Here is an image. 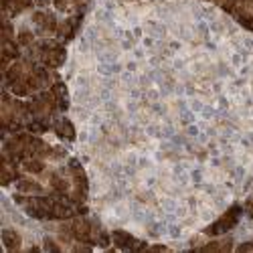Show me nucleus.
<instances>
[{"instance_id":"10","label":"nucleus","mask_w":253,"mask_h":253,"mask_svg":"<svg viewBox=\"0 0 253 253\" xmlns=\"http://www.w3.org/2000/svg\"><path fill=\"white\" fill-rule=\"evenodd\" d=\"M243 29L253 33V0H211Z\"/></svg>"},{"instance_id":"7","label":"nucleus","mask_w":253,"mask_h":253,"mask_svg":"<svg viewBox=\"0 0 253 253\" xmlns=\"http://www.w3.org/2000/svg\"><path fill=\"white\" fill-rule=\"evenodd\" d=\"M23 55L41 63L49 69H59L63 67V63L67 59V47L65 43H61L59 39H41L37 37L31 45H27L23 49Z\"/></svg>"},{"instance_id":"1","label":"nucleus","mask_w":253,"mask_h":253,"mask_svg":"<svg viewBox=\"0 0 253 253\" xmlns=\"http://www.w3.org/2000/svg\"><path fill=\"white\" fill-rule=\"evenodd\" d=\"M2 85L6 91H10L16 97H31L39 91L49 89L55 81H59V75L55 69H49L41 63L20 57L14 63H10V67L2 71Z\"/></svg>"},{"instance_id":"6","label":"nucleus","mask_w":253,"mask_h":253,"mask_svg":"<svg viewBox=\"0 0 253 253\" xmlns=\"http://www.w3.org/2000/svg\"><path fill=\"white\" fill-rule=\"evenodd\" d=\"M57 239L69 241L67 249L91 251L93 247H101V249L108 247L112 243V233H108L99 221L89 219L85 215H77L73 219L61 221Z\"/></svg>"},{"instance_id":"12","label":"nucleus","mask_w":253,"mask_h":253,"mask_svg":"<svg viewBox=\"0 0 253 253\" xmlns=\"http://www.w3.org/2000/svg\"><path fill=\"white\" fill-rule=\"evenodd\" d=\"M51 6L61 16H85L87 8L91 6V0H53Z\"/></svg>"},{"instance_id":"15","label":"nucleus","mask_w":253,"mask_h":253,"mask_svg":"<svg viewBox=\"0 0 253 253\" xmlns=\"http://www.w3.org/2000/svg\"><path fill=\"white\" fill-rule=\"evenodd\" d=\"M53 134L59 138V140H67V142H75L77 138V132H75V126L69 118L61 116L55 124H53Z\"/></svg>"},{"instance_id":"13","label":"nucleus","mask_w":253,"mask_h":253,"mask_svg":"<svg viewBox=\"0 0 253 253\" xmlns=\"http://www.w3.org/2000/svg\"><path fill=\"white\" fill-rule=\"evenodd\" d=\"M112 243L120 251H142V249H148V243H146V241L136 239L134 235L128 233V231H122V229L112 231Z\"/></svg>"},{"instance_id":"5","label":"nucleus","mask_w":253,"mask_h":253,"mask_svg":"<svg viewBox=\"0 0 253 253\" xmlns=\"http://www.w3.org/2000/svg\"><path fill=\"white\" fill-rule=\"evenodd\" d=\"M2 154L8 156L10 160H14L16 164L23 162V160H29V158H41V160H47L51 164L67 160V150L65 148L49 144L39 134H33L29 130L4 136Z\"/></svg>"},{"instance_id":"4","label":"nucleus","mask_w":253,"mask_h":253,"mask_svg":"<svg viewBox=\"0 0 253 253\" xmlns=\"http://www.w3.org/2000/svg\"><path fill=\"white\" fill-rule=\"evenodd\" d=\"M14 203L37 221H67L77 215H87V205H77L59 195L14 193Z\"/></svg>"},{"instance_id":"3","label":"nucleus","mask_w":253,"mask_h":253,"mask_svg":"<svg viewBox=\"0 0 253 253\" xmlns=\"http://www.w3.org/2000/svg\"><path fill=\"white\" fill-rule=\"evenodd\" d=\"M37 178L43 182L47 195H59L77 205H85L87 201V174L77 158L51 164L47 172Z\"/></svg>"},{"instance_id":"9","label":"nucleus","mask_w":253,"mask_h":253,"mask_svg":"<svg viewBox=\"0 0 253 253\" xmlns=\"http://www.w3.org/2000/svg\"><path fill=\"white\" fill-rule=\"evenodd\" d=\"M59 23H61V16H59L57 10L37 8V10H31L29 20L25 25H29L33 29V33L41 39H57Z\"/></svg>"},{"instance_id":"8","label":"nucleus","mask_w":253,"mask_h":253,"mask_svg":"<svg viewBox=\"0 0 253 253\" xmlns=\"http://www.w3.org/2000/svg\"><path fill=\"white\" fill-rule=\"evenodd\" d=\"M0 118H2V132L4 136L25 132L29 128V105L27 99L16 97L10 91H2V108H0Z\"/></svg>"},{"instance_id":"17","label":"nucleus","mask_w":253,"mask_h":253,"mask_svg":"<svg viewBox=\"0 0 253 253\" xmlns=\"http://www.w3.org/2000/svg\"><path fill=\"white\" fill-rule=\"evenodd\" d=\"M201 249H205V251H229V249H233V241L229 237H221V239L215 237V241L203 245Z\"/></svg>"},{"instance_id":"20","label":"nucleus","mask_w":253,"mask_h":253,"mask_svg":"<svg viewBox=\"0 0 253 253\" xmlns=\"http://www.w3.org/2000/svg\"><path fill=\"white\" fill-rule=\"evenodd\" d=\"M237 251H253V241H249V243H241V245H237Z\"/></svg>"},{"instance_id":"2","label":"nucleus","mask_w":253,"mask_h":253,"mask_svg":"<svg viewBox=\"0 0 253 253\" xmlns=\"http://www.w3.org/2000/svg\"><path fill=\"white\" fill-rule=\"evenodd\" d=\"M27 105H29V116H31L27 130L39 136L53 132V124L69 110L67 85L59 79L49 89L27 97Z\"/></svg>"},{"instance_id":"14","label":"nucleus","mask_w":253,"mask_h":253,"mask_svg":"<svg viewBox=\"0 0 253 253\" xmlns=\"http://www.w3.org/2000/svg\"><path fill=\"white\" fill-rule=\"evenodd\" d=\"M35 6H37L35 0H2V14L6 20H12L33 10Z\"/></svg>"},{"instance_id":"16","label":"nucleus","mask_w":253,"mask_h":253,"mask_svg":"<svg viewBox=\"0 0 253 253\" xmlns=\"http://www.w3.org/2000/svg\"><path fill=\"white\" fill-rule=\"evenodd\" d=\"M2 243L8 251H14V249H20V235L12 229H4L2 231Z\"/></svg>"},{"instance_id":"18","label":"nucleus","mask_w":253,"mask_h":253,"mask_svg":"<svg viewBox=\"0 0 253 253\" xmlns=\"http://www.w3.org/2000/svg\"><path fill=\"white\" fill-rule=\"evenodd\" d=\"M243 213H245L249 219H253V195H249L247 201L243 203Z\"/></svg>"},{"instance_id":"19","label":"nucleus","mask_w":253,"mask_h":253,"mask_svg":"<svg viewBox=\"0 0 253 253\" xmlns=\"http://www.w3.org/2000/svg\"><path fill=\"white\" fill-rule=\"evenodd\" d=\"M35 4L37 8H49L53 4V0H35Z\"/></svg>"},{"instance_id":"11","label":"nucleus","mask_w":253,"mask_h":253,"mask_svg":"<svg viewBox=\"0 0 253 253\" xmlns=\"http://www.w3.org/2000/svg\"><path fill=\"white\" fill-rule=\"evenodd\" d=\"M241 217H243V205H233L231 209H227L215 223H211L209 227H205V229H203V235H207V237H211V239L221 237V235H227L231 229H235V227L239 225Z\"/></svg>"}]
</instances>
